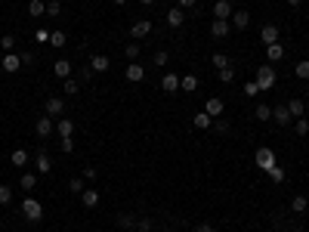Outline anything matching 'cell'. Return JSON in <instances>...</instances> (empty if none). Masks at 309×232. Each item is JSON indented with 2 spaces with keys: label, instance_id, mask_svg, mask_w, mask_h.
<instances>
[{
  "label": "cell",
  "instance_id": "1",
  "mask_svg": "<svg viewBox=\"0 0 309 232\" xmlns=\"http://www.w3.org/2000/svg\"><path fill=\"white\" fill-rule=\"evenodd\" d=\"M254 80H257V84H260V90H272V87H275V68H272V65H260V68H254Z\"/></svg>",
  "mask_w": 309,
  "mask_h": 232
},
{
  "label": "cell",
  "instance_id": "2",
  "mask_svg": "<svg viewBox=\"0 0 309 232\" xmlns=\"http://www.w3.org/2000/svg\"><path fill=\"white\" fill-rule=\"evenodd\" d=\"M254 164H257L260 170H266V173H269V167H275L278 161H275V155H272V149H269V146H260L257 152H254Z\"/></svg>",
  "mask_w": 309,
  "mask_h": 232
},
{
  "label": "cell",
  "instance_id": "3",
  "mask_svg": "<svg viewBox=\"0 0 309 232\" xmlns=\"http://www.w3.org/2000/svg\"><path fill=\"white\" fill-rule=\"evenodd\" d=\"M22 214H25L31 223H40V220H43V207H40L37 198H31V195H28V198L22 201Z\"/></svg>",
  "mask_w": 309,
  "mask_h": 232
},
{
  "label": "cell",
  "instance_id": "4",
  "mask_svg": "<svg viewBox=\"0 0 309 232\" xmlns=\"http://www.w3.org/2000/svg\"><path fill=\"white\" fill-rule=\"evenodd\" d=\"M53 130H56V121L50 118V115H40V118L34 121V133H37L40 139H47V136H50Z\"/></svg>",
  "mask_w": 309,
  "mask_h": 232
},
{
  "label": "cell",
  "instance_id": "5",
  "mask_svg": "<svg viewBox=\"0 0 309 232\" xmlns=\"http://www.w3.org/2000/svg\"><path fill=\"white\" fill-rule=\"evenodd\" d=\"M148 34H152V22L148 19H136L130 25V38L133 40H142V38H148Z\"/></svg>",
  "mask_w": 309,
  "mask_h": 232
},
{
  "label": "cell",
  "instance_id": "6",
  "mask_svg": "<svg viewBox=\"0 0 309 232\" xmlns=\"http://www.w3.org/2000/svg\"><path fill=\"white\" fill-rule=\"evenodd\" d=\"M34 170H37L40 177H47V173L53 170V158L47 152H37V155H34Z\"/></svg>",
  "mask_w": 309,
  "mask_h": 232
},
{
  "label": "cell",
  "instance_id": "7",
  "mask_svg": "<svg viewBox=\"0 0 309 232\" xmlns=\"http://www.w3.org/2000/svg\"><path fill=\"white\" fill-rule=\"evenodd\" d=\"M0 68H3L6 75H16L22 68V56L19 53H3V65H0Z\"/></svg>",
  "mask_w": 309,
  "mask_h": 232
},
{
  "label": "cell",
  "instance_id": "8",
  "mask_svg": "<svg viewBox=\"0 0 309 232\" xmlns=\"http://www.w3.org/2000/svg\"><path fill=\"white\" fill-rule=\"evenodd\" d=\"M124 77H127V80H130V84H139V80L145 77V68H142L139 62H130L127 68H124Z\"/></svg>",
  "mask_w": 309,
  "mask_h": 232
},
{
  "label": "cell",
  "instance_id": "9",
  "mask_svg": "<svg viewBox=\"0 0 309 232\" xmlns=\"http://www.w3.org/2000/svg\"><path fill=\"white\" fill-rule=\"evenodd\" d=\"M90 68H93V75H102V72H108V68H111V62H108V56L96 53V56H90Z\"/></svg>",
  "mask_w": 309,
  "mask_h": 232
},
{
  "label": "cell",
  "instance_id": "10",
  "mask_svg": "<svg viewBox=\"0 0 309 232\" xmlns=\"http://www.w3.org/2000/svg\"><path fill=\"white\" fill-rule=\"evenodd\" d=\"M229 22H232V28L244 31V28L250 25V13H247V9H235V13H232V19H229Z\"/></svg>",
  "mask_w": 309,
  "mask_h": 232
},
{
  "label": "cell",
  "instance_id": "11",
  "mask_svg": "<svg viewBox=\"0 0 309 232\" xmlns=\"http://www.w3.org/2000/svg\"><path fill=\"white\" fill-rule=\"evenodd\" d=\"M229 31H232V22H229V19H213V25H210L213 38H226Z\"/></svg>",
  "mask_w": 309,
  "mask_h": 232
},
{
  "label": "cell",
  "instance_id": "12",
  "mask_svg": "<svg viewBox=\"0 0 309 232\" xmlns=\"http://www.w3.org/2000/svg\"><path fill=\"white\" fill-rule=\"evenodd\" d=\"M223 109H226V106H223V99H220V96H210L207 102H204V112H207L210 118H220Z\"/></svg>",
  "mask_w": 309,
  "mask_h": 232
},
{
  "label": "cell",
  "instance_id": "13",
  "mask_svg": "<svg viewBox=\"0 0 309 232\" xmlns=\"http://www.w3.org/2000/svg\"><path fill=\"white\" fill-rule=\"evenodd\" d=\"M260 40L266 43V46L269 43H278V25H263L260 28Z\"/></svg>",
  "mask_w": 309,
  "mask_h": 232
},
{
  "label": "cell",
  "instance_id": "14",
  "mask_svg": "<svg viewBox=\"0 0 309 232\" xmlns=\"http://www.w3.org/2000/svg\"><path fill=\"white\" fill-rule=\"evenodd\" d=\"M272 118L278 121V127H288L294 121V115L288 112V106H275V109H272Z\"/></svg>",
  "mask_w": 309,
  "mask_h": 232
},
{
  "label": "cell",
  "instance_id": "15",
  "mask_svg": "<svg viewBox=\"0 0 309 232\" xmlns=\"http://www.w3.org/2000/svg\"><path fill=\"white\" fill-rule=\"evenodd\" d=\"M56 133H59V139L71 136L74 133V121L71 118H56Z\"/></svg>",
  "mask_w": 309,
  "mask_h": 232
},
{
  "label": "cell",
  "instance_id": "16",
  "mask_svg": "<svg viewBox=\"0 0 309 232\" xmlns=\"http://www.w3.org/2000/svg\"><path fill=\"white\" fill-rule=\"evenodd\" d=\"M62 112H65V99L50 96V99H47V115H50V118H59Z\"/></svg>",
  "mask_w": 309,
  "mask_h": 232
},
{
  "label": "cell",
  "instance_id": "17",
  "mask_svg": "<svg viewBox=\"0 0 309 232\" xmlns=\"http://www.w3.org/2000/svg\"><path fill=\"white\" fill-rule=\"evenodd\" d=\"M182 22H186V13H182L179 6H173L167 13V28H182Z\"/></svg>",
  "mask_w": 309,
  "mask_h": 232
},
{
  "label": "cell",
  "instance_id": "18",
  "mask_svg": "<svg viewBox=\"0 0 309 232\" xmlns=\"http://www.w3.org/2000/svg\"><path fill=\"white\" fill-rule=\"evenodd\" d=\"M232 3H229V0H216V6H213V16L216 19H232Z\"/></svg>",
  "mask_w": 309,
  "mask_h": 232
},
{
  "label": "cell",
  "instance_id": "19",
  "mask_svg": "<svg viewBox=\"0 0 309 232\" xmlns=\"http://www.w3.org/2000/svg\"><path fill=\"white\" fill-rule=\"evenodd\" d=\"M53 72H56V77H59V80H65V77H71V62H68V59H56V65H53Z\"/></svg>",
  "mask_w": 309,
  "mask_h": 232
},
{
  "label": "cell",
  "instance_id": "20",
  "mask_svg": "<svg viewBox=\"0 0 309 232\" xmlns=\"http://www.w3.org/2000/svg\"><path fill=\"white\" fill-rule=\"evenodd\" d=\"M37 177H40V173H37V170H28V173H22V180H19V186H22V189H25V192H31V189H34V186H37Z\"/></svg>",
  "mask_w": 309,
  "mask_h": 232
},
{
  "label": "cell",
  "instance_id": "21",
  "mask_svg": "<svg viewBox=\"0 0 309 232\" xmlns=\"http://www.w3.org/2000/svg\"><path fill=\"white\" fill-rule=\"evenodd\" d=\"M161 90L164 93H176L179 90V75H164L161 77Z\"/></svg>",
  "mask_w": 309,
  "mask_h": 232
},
{
  "label": "cell",
  "instance_id": "22",
  "mask_svg": "<svg viewBox=\"0 0 309 232\" xmlns=\"http://www.w3.org/2000/svg\"><path fill=\"white\" fill-rule=\"evenodd\" d=\"M266 56H269V65H272V62H281V59H284V46H281V43H269V46H266Z\"/></svg>",
  "mask_w": 309,
  "mask_h": 232
},
{
  "label": "cell",
  "instance_id": "23",
  "mask_svg": "<svg viewBox=\"0 0 309 232\" xmlns=\"http://www.w3.org/2000/svg\"><path fill=\"white\" fill-rule=\"evenodd\" d=\"M192 124H195L198 130H207V127H213V118H210V115H207V112L201 109V112L195 115V118H192Z\"/></svg>",
  "mask_w": 309,
  "mask_h": 232
},
{
  "label": "cell",
  "instance_id": "24",
  "mask_svg": "<svg viewBox=\"0 0 309 232\" xmlns=\"http://www.w3.org/2000/svg\"><path fill=\"white\" fill-rule=\"evenodd\" d=\"M81 204H84V207H96V204H99V192H96V189H84V192H81Z\"/></svg>",
  "mask_w": 309,
  "mask_h": 232
},
{
  "label": "cell",
  "instance_id": "25",
  "mask_svg": "<svg viewBox=\"0 0 309 232\" xmlns=\"http://www.w3.org/2000/svg\"><path fill=\"white\" fill-rule=\"evenodd\" d=\"M179 90H182V93H195V90H198V77H195V75L179 77Z\"/></svg>",
  "mask_w": 309,
  "mask_h": 232
},
{
  "label": "cell",
  "instance_id": "26",
  "mask_svg": "<svg viewBox=\"0 0 309 232\" xmlns=\"http://www.w3.org/2000/svg\"><path fill=\"white\" fill-rule=\"evenodd\" d=\"M306 207H309V198H306V195H294V201H291V211H294V214H303Z\"/></svg>",
  "mask_w": 309,
  "mask_h": 232
},
{
  "label": "cell",
  "instance_id": "27",
  "mask_svg": "<svg viewBox=\"0 0 309 232\" xmlns=\"http://www.w3.org/2000/svg\"><path fill=\"white\" fill-rule=\"evenodd\" d=\"M294 75L300 77V80H309V59H300L294 65Z\"/></svg>",
  "mask_w": 309,
  "mask_h": 232
},
{
  "label": "cell",
  "instance_id": "28",
  "mask_svg": "<svg viewBox=\"0 0 309 232\" xmlns=\"http://www.w3.org/2000/svg\"><path fill=\"white\" fill-rule=\"evenodd\" d=\"M9 161H13V167H25V164H28V152H25V149H16Z\"/></svg>",
  "mask_w": 309,
  "mask_h": 232
},
{
  "label": "cell",
  "instance_id": "29",
  "mask_svg": "<svg viewBox=\"0 0 309 232\" xmlns=\"http://www.w3.org/2000/svg\"><path fill=\"white\" fill-rule=\"evenodd\" d=\"M288 112L294 115V118H303V112H306V106H303V99H291V102H288Z\"/></svg>",
  "mask_w": 309,
  "mask_h": 232
},
{
  "label": "cell",
  "instance_id": "30",
  "mask_svg": "<svg viewBox=\"0 0 309 232\" xmlns=\"http://www.w3.org/2000/svg\"><path fill=\"white\" fill-rule=\"evenodd\" d=\"M28 13H31L34 19H37V16L47 13V3H43V0H31V3H28Z\"/></svg>",
  "mask_w": 309,
  "mask_h": 232
},
{
  "label": "cell",
  "instance_id": "31",
  "mask_svg": "<svg viewBox=\"0 0 309 232\" xmlns=\"http://www.w3.org/2000/svg\"><path fill=\"white\" fill-rule=\"evenodd\" d=\"M65 40H68V38H65V31H59V28L50 31V43L56 46V50H59V46H65Z\"/></svg>",
  "mask_w": 309,
  "mask_h": 232
},
{
  "label": "cell",
  "instance_id": "32",
  "mask_svg": "<svg viewBox=\"0 0 309 232\" xmlns=\"http://www.w3.org/2000/svg\"><path fill=\"white\" fill-rule=\"evenodd\" d=\"M62 90L68 93V96H74V93H77V90H81V84H77V80H74V77H65V80H62Z\"/></svg>",
  "mask_w": 309,
  "mask_h": 232
},
{
  "label": "cell",
  "instance_id": "33",
  "mask_svg": "<svg viewBox=\"0 0 309 232\" xmlns=\"http://www.w3.org/2000/svg\"><path fill=\"white\" fill-rule=\"evenodd\" d=\"M0 46H3V53H13L16 50V38L13 34H3V38H0Z\"/></svg>",
  "mask_w": 309,
  "mask_h": 232
},
{
  "label": "cell",
  "instance_id": "34",
  "mask_svg": "<svg viewBox=\"0 0 309 232\" xmlns=\"http://www.w3.org/2000/svg\"><path fill=\"white\" fill-rule=\"evenodd\" d=\"M118 226H121V229H133V226H136V217L121 214V217H118Z\"/></svg>",
  "mask_w": 309,
  "mask_h": 232
},
{
  "label": "cell",
  "instance_id": "35",
  "mask_svg": "<svg viewBox=\"0 0 309 232\" xmlns=\"http://www.w3.org/2000/svg\"><path fill=\"white\" fill-rule=\"evenodd\" d=\"M124 53H127V62H136V56H139V43H127V46H124Z\"/></svg>",
  "mask_w": 309,
  "mask_h": 232
},
{
  "label": "cell",
  "instance_id": "36",
  "mask_svg": "<svg viewBox=\"0 0 309 232\" xmlns=\"http://www.w3.org/2000/svg\"><path fill=\"white\" fill-rule=\"evenodd\" d=\"M257 93H263V90H260V84H257V80H247V84H244V96H250V99H254Z\"/></svg>",
  "mask_w": 309,
  "mask_h": 232
},
{
  "label": "cell",
  "instance_id": "37",
  "mask_svg": "<svg viewBox=\"0 0 309 232\" xmlns=\"http://www.w3.org/2000/svg\"><path fill=\"white\" fill-rule=\"evenodd\" d=\"M167 59H170V53H167V50H158V53L152 56V62H155L158 68H161V65H167Z\"/></svg>",
  "mask_w": 309,
  "mask_h": 232
},
{
  "label": "cell",
  "instance_id": "38",
  "mask_svg": "<svg viewBox=\"0 0 309 232\" xmlns=\"http://www.w3.org/2000/svg\"><path fill=\"white\" fill-rule=\"evenodd\" d=\"M269 177L275 180V183H284V177H288V173H284V167H278V164H275V167H269Z\"/></svg>",
  "mask_w": 309,
  "mask_h": 232
},
{
  "label": "cell",
  "instance_id": "39",
  "mask_svg": "<svg viewBox=\"0 0 309 232\" xmlns=\"http://www.w3.org/2000/svg\"><path fill=\"white\" fill-rule=\"evenodd\" d=\"M213 65H216V68H229L232 62H229V56H226V53H213Z\"/></svg>",
  "mask_w": 309,
  "mask_h": 232
},
{
  "label": "cell",
  "instance_id": "40",
  "mask_svg": "<svg viewBox=\"0 0 309 232\" xmlns=\"http://www.w3.org/2000/svg\"><path fill=\"white\" fill-rule=\"evenodd\" d=\"M257 121H272V109L269 106H257Z\"/></svg>",
  "mask_w": 309,
  "mask_h": 232
},
{
  "label": "cell",
  "instance_id": "41",
  "mask_svg": "<svg viewBox=\"0 0 309 232\" xmlns=\"http://www.w3.org/2000/svg\"><path fill=\"white\" fill-rule=\"evenodd\" d=\"M62 13V3L59 0H47V16H59Z\"/></svg>",
  "mask_w": 309,
  "mask_h": 232
},
{
  "label": "cell",
  "instance_id": "42",
  "mask_svg": "<svg viewBox=\"0 0 309 232\" xmlns=\"http://www.w3.org/2000/svg\"><path fill=\"white\" fill-rule=\"evenodd\" d=\"M232 77H235V68L229 65V68H220V80L223 84H232Z\"/></svg>",
  "mask_w": 309,
  "mask_h": 232
},
{
  "label": "cell",
  "instance_id": "43",
  "mask_svg": "<svg viewBox=\"0 0 309 232\" xmlns=\"http://www.w3.org/2000/svg\"><path fill=\"white\" fill-rule=\"evenodd\" d=\"M213 130L216 133H229V130H232V124H229L226 118H220V121H213Z\"/></svg>",
  "mask_w": 309,
  "mask_h": 232
},
{
  "label": "cell",
  "instance_id": "44",
  "mask_svg": "<svg viewBox=\"0 0 309 232\" xmlns=\"http://www.w3.org/2000/svg\"><path fill=\"white\" fill-rule=\"evenodd\" d=\"M294 130H297V133H300V136H306V133H309V121H306V118H297V124H294Z\"/></svg>",
  "mask_w": 309,
  "mask_h": 232
},
{
  "label": "cell",
  "instance_id": "45",
  "mask_svg": "<svg viewBox=\"0 0 309 232\" xmlns=\"http://www.w3.org/2000/svg\"><path fill=\"white\" fill-rule=\"evenodd\" d=\"M59 149H62V152L68 155V152H74V139L71 136H65V139H59Z\"/></svg>",
  "mask_w": 309,
  "mask_h": 232
},
{
  "label": "cell",
  "instance_id": "46",
  "mask_svg": "<svg viewBox=\"0 0 309 232\" xmlns=\"http://www.w3.org/2000/svg\"><path fill=\"white\" fill-rule=\"evenodd\" d=\"M68 189L81 195V192H84V183H81V177H71V180H68Z\"/></svg>",
  "mask_w": 309,
  "mask_h": 232
},
{
  "label": "cell",
  "instance_id": "47",
  "mask_svg": "<svg viewBox=\"0 0 309 232\" xmlns=\"http://www.w3.org/2000/svg\"><path fill=\"white\" fill-rule=\"evenodd\" d=\"M13 201V192H9V186H0V204H9Z\"/></svg>",
  "mask_w": 309,
  "mask_h": 232
},
{
  "label": "cell",
  "instance_id": "48",
  "mask_svg": "<svg viewBox=\"0 0 309 232\" xmlns=\"http://www.w3.org/2000/svg\"><path fill=\"white\" fill-rule=\"evenodd\" d=\"M136 226H139L142 232H152V220H148V217H142V220H136Z\"/></svg>",
  "mask_w": 309,
  "mask_h": 232
},
{
  "label": "cell",
  "instance_id": "49",
  "mask_svg": "<svg viewBox=\"0 0 309 232\" xmlns=\"http://www.w3.org/2000/svg\"><path fill=\"white\" fill-rule=\"evenodd\" d=\"M34 40H40V43H43V40H50V31H47V28H40L37 34H34Z\"/></svg>",
  "mask_w": 309,
  "mask_h": 232
},
{
  "label": "cell",
  "instance_id": "50",
  "mask_svg": "<svg viewBox=\"0 0 309 232\" xmlns=\"http://www.w3.org/2000/svg\"><path fill=\"white\" fill-rule=\"evenodd\" d=\"M192 232H216V229H213L210 223H198V226H195V229H192Z\"/></svg>",
  "mask_w": 309,
  "mask_h": 232
},
{
  "label": "cell",
  "instance_id": "51",
  "mask_svg": "<svg viewBox=\"0 0 309 232\" xmlns=\"http://www.w3.org/2000/svg\"><path fill=\"white\" fill-rule=\"evenodd\" d=\"M22 56V65H31L34 62V56H31V50H25V53H19Z\"/></svg>",
  "mask_w": 309,
  "mask_h": 232
},
{
  "label": "cell",
  "instance_id": "52",
  "mask_svg": "<svg viewBox=\"0 0 309 232\" xmlns=\"http://www.w3.org/2000/svg\"><path fill=\"white\" fill-rule=\"evenodd\" d=\"M90 77H93V68H81V80H84V84H87Z\"/></svg>",
  "mask_w": 309,
  "mask_h": 232
},
{
  "label": "cell",
  "instance_id": "53",
  "mask_svg": "<svg viewBox=\"0 0 309 232\" xmlns=\"http://www.w3.org/2000/svg\"><path fill=\"white\" fill-rule=\"evenodd\" d=\"M195 3H198V0H179V9H192Z\"/></svg>",
  "mask_w": 309,
  "mask_h": 232
},
{
  "label": "cell",
  "instance_id": "54",
  "mask_svg": "<svg viewBox=\"0 0 309 232\" xmlns=\"http://www.w3.org/2000/svg\"><path fill=\"white\" fill-rule=\"evenodd\" d=\"M84 177L87 180H96V167H84Z\"/></svg>",
  "mask_w": 309,
  "mask_h": 232
},
{
  "label": "cell",
  "instance_id": "55",
  "mask_svg": "<svg viewBox=\"0 0 309 232\" xmlns=\"http://www.w3.org/2000/svg\"><path fill=\"white\" fill-rule=\"evenodd\" d=\"M288 3H291V6H300V3H303V0H288Z\"/></svg>",
  "mask_w": 309,
  "mask_h": 232
},
{
  "label": "cell",
  "instance_id": "56",
  "mask_svg": "<svg viewBox=\"0 0 309 232\" xmlns=\"http://www.w3.org/2000/svg\"><path fill=\"white\" fill-rule=\"evenodd\" d=\"M139 3H142V6H152V3H155V0H139Z\"/></svg>",
  "mask_w": 309,
  "mask_h": 232
},
{
  "label": "cell",
  "instance_id": "57",
  "mask_svg": "<svg viewBox=\"0 0 309 232\" xmlns=\"http://www.w3.org/2000/svg\"><path fill=\"white\" fill-rule=\"evenodd\" d=\"M114 3H118V6H124V3H127V0H114Z\"/></svg>",
  "mask_w": 309,
  "mask_h": 232
},
{
  "label": "cell",
  "instance_id": "58",
  "mask_svg": "<svg viewBox=\"0 0 309 232\" xmlns=\"http://www.w3.org/2000/svg\"><path fill=\"white\" fill-rule=\"evenodd\" d=\"M291 232H297V229H291Z\"/></svg>",
  "mask_w": 309,
  "mask_h": 232
},
{
  "label": "cell",
  "instance_id": "59",
  "mask_svg": "<svg viewBox=\"0 0 309 232\" xmlns=\"http://www.w3.org/2000/svg\"><path fill=\"white\" fill-rule=\"evenodd\" d=\"M43 3H47V0H43Z\"/></svg>",
  "mask_w": 309,
  "mask_h": 232
}]
</instances>
